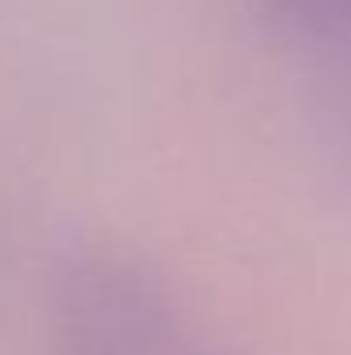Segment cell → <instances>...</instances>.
Listing matches in <instances>:
<instances>
[{
  "instance_id": "cell-1",
  "label": "cell",
  "mask_w": 351,
  "mask_h": 355,
  "mask_svg": "<svg viewBox=\"0 0 351 355\" xmlns=\"http://www.w3.org/2000/svg\"><path fill=\"white\" fill-rule=\"evenodd\" d=\"M62 355H207L174 285L116 244H79L50 281Z\"/></svg>"
},
{
  "instance_id": "cell-2",
  "label": "cell",
  "mask_w": 351,
  "mask_h": 355,
  "mask_svg": "<svg viewBox=\"0 0 351 355\" xmlns=\"http://www.w3.org/2000/svg\"><path fill=\"white\" fill-rule=\"evenodd\" d=\"M273 8L323 46H339L351 25V0H273Z\"/></svg>"
},
{
  "instance_id": "cell-3",
  "label": "cell",
  "mask_w": 351,
  "mask_h": 355,
  "mask_svg": "<svg viewBox=\"0 0 351 355\" xmlns=\"http://www.w3.org/2000/svg\"><path fill=\"white\" fill-rule=\"evenodd\" d=\"M343 50H348V58H351V25H348V33H343V42H339Z\"/></svg>"
}]
</instances>
